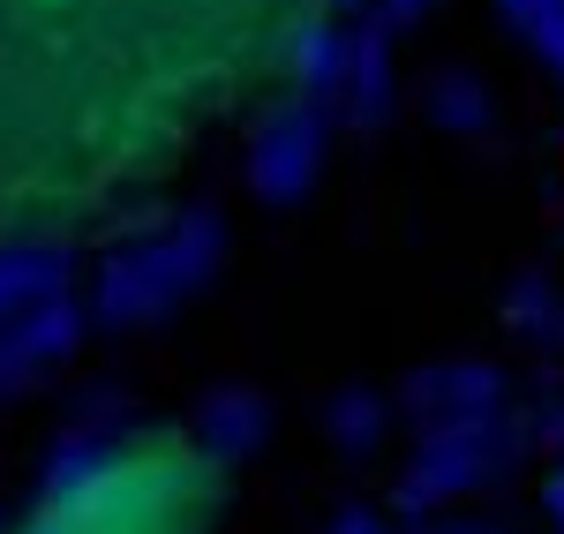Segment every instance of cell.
<instances>
[{
  "instance_id": "6da1fadb",
  "label": "cell",
  "mask_w": 564,
  "mask_h": 534,
  "mask_svg": "<svg viewBox=\"0 0 564 534\" xmlns=\"http://www.w3.org/2000/svg\"><path fill=\"white\" fill-rule=\"evenodd\" d=\"M316 45L324 0H0V257L174 196Z\"/></svg>"
},
{
  "instance_id": "7a4b0ae2",
  "label": "cell",
  "mask_w": 564,
  "mask_h": 534,
  "mask_svg": "<svg viewBox=\"0 0 564 534\" xmlns=\"http://www.w3.org/2000/svg\"><path fill=\"white\" fill-rule=\"evenodd\" d=\"M129 534H166V520H159V497H129ZM39 534H113V520H106V504H98V490L84 497H61L53 504V520H45Z\"/></svg>"
}]
</instances>
